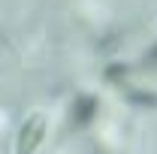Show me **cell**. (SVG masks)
I'll use <instances>...</instances> for the list:
<instances>
[{
  "label": "cell",
  "instance_id": "6da1fadb",
  "mask_svg": "<svg viewBox=\"0 0 157 154\" xmlns=\"http://www.w3.org/2000/svg\"><path fill=\"white\" fill-rule=\"evenodd\" d=\"M45 139V115H27L15 136V154H36Z\"/></svg>",
  "mask_w": 157,
  "mask_h": 154
},
{
  "label": "cell",
  "instance_id": "7a4b0ae2",
  "mask_svg": "<svg viewBox=\"0 0 157 154\" xmlns=\"http://www.w3.org/2000/svg\"><path fill=\"white\" fill-rule=\"evenodd\" d=\"M100 112V103L94 94H78L73 100V106H70V121H73V127H88Z\"/></svg>",
  "mask_w": 157,
  "mask_h": 154
},
{
  "label": "cell",
  "instance_id": "3957f363",
  "mask_svg": "<svg viewBox=\"0 0 157 154\" xmlns=\"http://www.w3.org/2000/svg\"><path fill=\"white\" fill-rule=\"evenodd\" d=\"M142 64H145V70H157V42L145 52V58H142Z\"/></svg>",
  "mask_w": 157,
  "mask_h": 154
}]
</instances>
